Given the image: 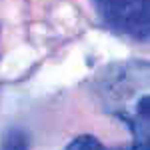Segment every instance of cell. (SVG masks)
<instances>
[{"label": "cell", "mask_w": 150, "mask_h": 150, "mask_svg": "<svg viewBox=\"0 0 150 150\" xmlns=\"http://www.w3.org/2000/svg\"><path fill=\"white\" fill-rule=\"evenodd\" d=\"M96 92L104 110L128 126L134 144L148 146V64L132 60L108 66Z\"/></svg>", "instance_id": "6da1fadb"}, {"label": "cell", "mask_w": 150, "mask_h": 150, "mask_svg": "<svg viewBox=\"0 0 150 150\" xmlns=\"http://www.w3.org/2000/svg\"><path fill=\"white\" fill-rule=\"evenodd\" d=\"M64 150H148V146L142 144H132V146H124V148H108L94 136H78L70 142Z\"/></svg>", "instance_id": "3957f363"}, {"label": "cell", "mask_w": 150, "mask_h": 150, "mask_svg": "<svg viewBox=\"0 0 150 150\" xmlns=\"http://www.w3.org/2000/svg\"><path fill=\"white\" fill-rule=\"evenodd\" d=\"M102 20L116 32L148 40V0H94Z\"/></svg>", "instance_id": "7a4b0ae2"}, {"label": "cell", "mask_w": 150, "mask_h": 150, "mask_svg": "<svg viewBox=\"0 0 150 150\" xmlns=\"http://www.w3.org/2000/svg\"><path fill=\"white\" fill-rule=\"evenodd\" d=\"M0 150H28L26 136H24L20 130H12V132H8V134L4 136Z\"/></svg>", "instance_id": "277c9868"}]
</instances>
